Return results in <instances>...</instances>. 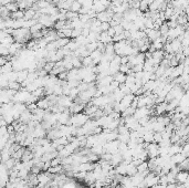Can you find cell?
Segmentation results:
<instances>
[{
    "mask_svg": "<svg viewBox=\"0 0 189 188\" xmlns=\"http://www.w3.org/2000/svg\"><path fill=\"white\" fill-rule=\"evenodd\" d=\"M4 164L6 165V167H7L8 170H10V169H12L13 167H15V158H10V159H8L7 162H4Z\"/></svg>",
    "mask_w": 189,
    "mask_h": 188,
    "instance_id": "obj_14",
    "label": "cell"
},
{
    "mask_svg": "<svg viewBox=\"0 0 189 188\" xmlns=\"http://www.w3.org/2000/svg\"><path fill=\"white\" fill-rule=\"evenodd\" d=\"M37 15V11L32 8H29L24 11V20H32L35 19V16Z\"/></svg>",
    "mask_w": 189,
    "mask_h": 188,
    "instance_id": "obj_8",
    "label": "cell"
},
{
    "mask_svg": "<svg viewBox=\"0 0 189 188\" xmlns=\"http://www.w3.org/2000/svg\"><path fill=\"white\" fill-rule=\"evenodd\" d=\"M100 42L104 43V44H107V43L113 42V38L110 35H108L107 31L102 32V33L100 35Z\"/></svg>",
    "mask_w": 189,
    "mask_h": 188,
    "instance_id": "obj_4",
    "label": "cell"
},
{
    "mask_svg": "<svg viewBox=\"0 0 189 188\" xmlns=\"http://www.w3.org/2000/svg\"><path fill=\"white\" fill-rule=\"evenodd\" d=\"M182 146L179 144H171V146L169 147V155L170 156H174L176 154L182 153Z\"/></svg>",
    "mask_w": 189,
    "mask_h": 188,
    "instance_id": "obj_5",
    "label": "cell"
},
{
    "mask_svg": "<svg viewBox=\"0 0 189 188\" xmlns=\"http://www.w3.org/2000/svg\"><path fill=\"white\" fill-rule=\"evenodd\" d=\"M185 159H186V157L184 156L182 153L176 154L174 156H171V162H173L175 165H179L180 163H182V162L185 161Z\"/></svg>",
    "mask_w": 189,
    "mask_h": 188,
    "instance_id": "obj_6",
    "label": "cell"
},
{
    "mask_svg": "<svg viewBox=\"0 0 189 188\" xmlns=\"http://www.w3.org/2000/svg\"><path fill=\"white\" fill-rule=\"evenodd\" d=\"M37 105H38L39 109H42V110H46L48 107H50V102L48 101V98H44V100H40L37 102Z\"/></svg>",
    "mask_w": 189,
    "mask_h": 188,
    "instance_id": "obj_10",
    "label": "cell"
},
{
    "mask_svg": "<svg viewBox=\"0 0 189 188\" xmlns=\"http://www.w3.org/2000/svg\"><path fill=\"white\" fill-rule=\"evenodd\" d=\"M137 173H138V170H137V167H136V166H134L132 163L127 165V175H126V176L133 177V176H135Z\"/></svg>",
    "mask_w": 189,
    "mask_h": 188,
    "instance_id": "obj_9",
    "label": "cell"
},
{
    "mask_svg": "<svg viewBox=\"0 0 189 188\" xmlns=\"http://www.w3.org/2000/svg\"><path fill=\"white\" fill-rule=\"evenodd\" d=\"M166 188H177V183L176 184H168Z\"/></svg>",
    "mask_w": 189,
    "mask_h": 188,
    "instance_id": "obj_18",
    "label": "cell"
},
{
    "mask_svg": "<svg viewBox=\"0 0 189 188\" xmlns=\"http://www.w3.org/2000/svg\"><path fill=\"white\" fill-rule=\"evenodd\" d=\"M127 165L125 162H122L120 165H117L115 167V170L118 175H122V176H126L127 175Z\"/></svg>",
    "mask_w": 189,
    "mask_h": 188,
    "instance_id": "obj_1",
    "label": "cell"
},
{
    "mask_svg": "<svg viewBox=\"0 0 189 188\" xmlns=\"http://www.w3.org/2000/svg\"><path fill=\"white\" fill-rule=\"evenodd\" d=\"M189 176V172L187 170H180L176 176V180H177L178 184H185L187 178Z\"/></svg>",
    "mask_w": 189,
    "mask_h": 188,
    "instance_id": "obj_2",
    "label": "cell"
},
{
    "mask_svg": "<svg viewBox=\"0 0 189 188\" xmlns=\"http://www.w3.org/2000/svg\"><path fill=\"white\" fill-rule=\"evenodd\" d=\"M186 17H187V20H188V22H189V13H186Z\"/></svg>",
    "mask_w": 189,
    "mask_h": 188,
    "instance_id": "obj_19",
    "label": "cell"
},
{
    "mask_svg": "<svg viewBox=\"0 0 189 188\" xmlns=\"http://www.w3.org/2000/svg\"><path fill=\"white\" fill-rule=\"evenodd\" d=\"M113 78H114V80H115L116 82H118L120 84H123V83L126 82V78H127V74H125V73H123V72H117V73H115V74L113 75Z\"/></svg>",
    "mask_w": 189,
    "mask_h": 188,
    "instance_id": "obj_3",
    "label": "cell"
},
{
    "mask_svg": "<svg viewBox=\"0 0 189 188\" xmlns=\"http://www.w3.org/2000/svg\"><path fill=\"white\" fill-rule=\"evenodd\" d=\"M162 140H163L162 133H154V142L155 143L159 144V143L162 142Z\"/></svg>",
    "mask_w": 189,
    "mask_h": 188,
    "instance_id": "obj_16",
    "label": "cell"
},
{
    "mask_svg": "<svg viewBox=\"0 0 189 188\" xmlns=\"http://www.w3.org/2000/svg\"><path fill=\"white\" fill-rule=\"evenodd\" d=\"M104 188H114V187H113V186H111V185H110V186H105Z\"/></svg>",
    "mask_w": 189,
    "mask_h": 188,
    "instance_id": "obj_20",
    "label": "cell"
},
{
    "mask_svg": "<svg viewBox=\"0 0 189 188\" xmlns=\"http://www.w3.org/2000/svg\"><path fill=\"white\" fill-rule=\"evenodd\" d=\"M148 169L149 168H148V163H147V162H143L139 166H137L138 173H144V172H146V170H148Z\"/></svg>",
    "mask_w": 189,
    "mask_h": 188,
    "instance_id": "obj_15",
    "label": "cell"
},
{
    "mask_svg": "<svg viewBox=\"0 0 189 188\" xmlns=\"http://www.w3.org/2000/svg\"><path fill=\"white\" fill-rule=\"evenodd\" d=\"M143 138L145 143H148V144L154 143V132H146L144 134Z\"/></svg>",
    "mask_w": 189,
    "mask_h": 188,
    "instance_id": "obj_11",
    "label": "cell"
},
{
    "mask_svg": "<svg viewBox=\"0 0 189 188\" xmlns=\"http://www.w3.org/2000/svg\"><path fill=\"white\" fill-rule=\"evenodd\" d=\"M11 2H17V0H0L1 6H7V4H11Z\"/></svg>",
    "mask_w": 189,
    "mask_h": 188,
    "instance_id": "obj_17",
    "label": "cell"
},
{
    "mask_svg": "<svg viewBox=\"0 0 189 188\" xmlns=\"http://www.w3.org/2000/svg\"><path fill=\"white\" fill-rule=\"evenodd\" d=\"M165 112H167V102H163L157 104V106H156V114L157 115H162Z\"/></svg>",
    "mask_w": 189,
    "mask_h": 188,
    "instance_id": "obj_7",
    "label": "cell"
},
{
    "mask_svg": "<svg viewBox=\"0 0 189 188\" xmlns=\"http://www.w3.org/2000/svg\"><path fill=\"white\" fill-rule=\"evenodd\" d=\"M169 29H170V28L168 27L167 22H165V23H163L162 26H160V28H159V31H160L162 35H164V37H167V35H168V31H169Z\"/></svg>",
    "mask_w": 189,
    "mask_h": 188,
    "instance_id": "obj_13",
    "label": "cell"
},
{
    "mask_svg": "<svg viewBox=\"0 0 189 188\" xmlns=\"http://www.w3.org/2000/svg\"><path fill=\"white\" fill-rule=\"evenodd\" d=\"M82 8V4L77 1V0H74L73 1V4H72V7H71V11H73V12H80V10H81Z\"/></svg>",
    "mask_w": 189,
    "mask_h": 188,
    "instance_id": "obj_12",
    "label": "cell"
}]
</instances>
